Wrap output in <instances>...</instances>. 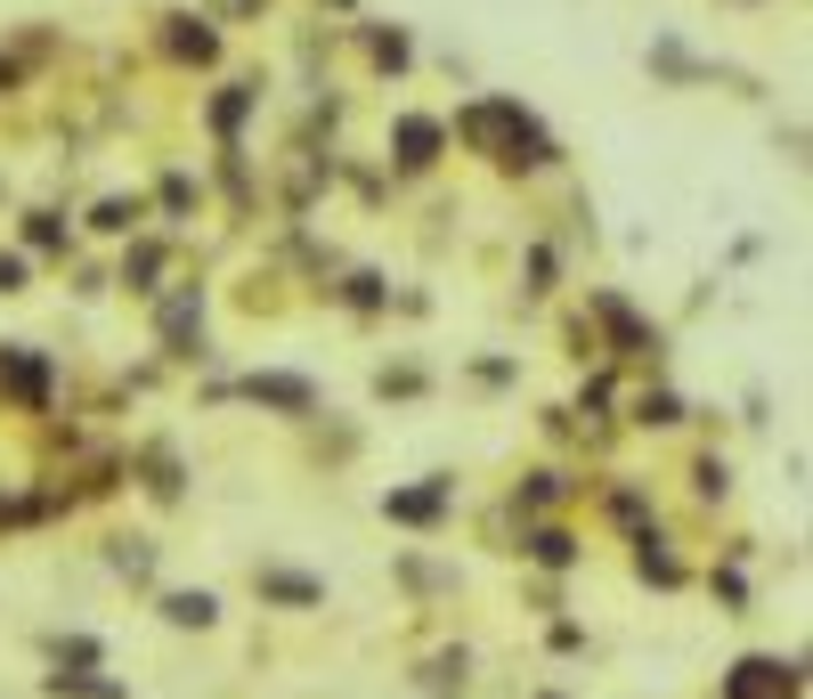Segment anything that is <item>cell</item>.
Masks as SVG:
<instances>
[{"mask_svg":"<svg viewBox=\"0 0 813 699\" xmlns=\"http://www.w3.org/2000/svg\"><path fill=\"white\" fill-rule=\"evenodd\" d=\"M163 610H172L179 626H212V610H220V602H212V593H172Z\"/></svg>","mask_w":813,"mask_h":699,"instance_id":"obj_5","label":"cell"},{"mask_svg":"<svg viewBox=\"0 0 813 699\" xmlns=\"http://www.w3.org/2000/svg\"><path fill=\"white\" fill-rule=\"evenodd\" d=\"M724 699H798V667H781V659H740L733 684H724Z\"/></svg>","mask_w":813,"mask_h":699,"instance_id":"obj_1","label":"cell"},{"mask_svg":"<svg viewBox=\"0 0 813 699\" xmlns=\"http://www.w3.org/2000/svg\"><path fill=\"white\" fill-rule=\"evenodd\" d=\"M440 504H448V488H407V497H391L383 512L391 521H440Z\"/></svg>","mask_w":813,"mask_h":699,"instance_id":"obj_2","label":"cell"},{"mask_svg":"<svg viewBox=\"0 0 813 699\" xmlns=\"http://www.w3.org/2000/svg\"><path fill=\"white\" fill-rule=\"evenodd\" d=\"M253 399H268V407H309V382H294V375H253Z\"/></svg>","mask_w":813,"mask_h":699,"instance_id":"obj_4","label":"cell"},{"mask_svg":"<svg viewBox=\"0 0 813 699\" xmlns=\"http://www.w3.org/2000/svg\"><path fill=\"white\" fill-rule=\"evenodd\" d=\"M675 415H683V407L667 399V390H651V399H642V423H675Z\"/></svg>","mask_w":813,"mask_h":699,"instance_id":"obj_7","label":"cell"},{"mask_svg":"<svg viewBox=\"0 0 813 699\" xmlns=\"http://www.w3.org/2000/svg\"><path fill=\"white\" fill-rule=\"evenodd\" d=\"M268 593H277V602H318V586H309V578H285V569H268V578H261Z\"/></svg>","mask_w":813,"mask_h":699,"instance_id":"obj_6","label":"cell"},{"mask_svg":"<svg viewBox=\"0 0 813 699\" xmlns=\"http://www.w3.org/2000/svg\"><path fill=\"white\" fill-rule=\"evenodd\" d=\"M431 147H440V122H399V163L407 171H424Z\"/></svg>","mask_w":813,"mask_h":699,"instance_id":"obj_3","label":"cell"},{"mask_svg":"<svg viewBox=\"0 0 813 699\" xmlns=\"http://www.w3.org/2000/svg\"><path fill=\"white\" fill-rule=\"evenodd\" d=\"M25 285V260H0V293H17Z\"/></svg>","mask_w":813,"mask_h":699,"instance_id":"obj_8","label":"cell"}]
</instances>
